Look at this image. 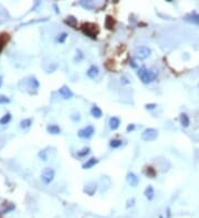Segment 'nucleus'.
Wrapping results in <instances>:
<instances>
[{
	"label": "nucleus",
	"instance_id": "nucleus-1",
	"mask_svg": "<svg viewBox=\"0 0 199 218\" xmlns=\"http://www.w3.org/2000/svg\"><path fill=\"white\" fill-rule=\"evenodd\" d=\"M137 76L139 77V79L143 82L144 84H149L153 80H155L156 78V73H154L153 71H148L145 67H142L137 72Z\"/></svg>",
	"mask_w": 199,
	"mask_h": 218
},
{
	"label": "nucleus",
	"instance_id": "nucleus-2",
	"mask_svg": "<svg viewBox=\"0 0 199 218\" xmlns=\"http://www.w3.org/2000/svg\"><path fill=\"white\" fill-rule=\"evenodd\" d=\"M157 135H158V131L156 129H153V128H148V129H145L142 133V139L144 141H147V142H151V141H154L155 139L157 138Z\"/></svg>",
	"mask_w": 199,
	"mask_h": 218
},
{
	"label": "nucleus",
	"instance_id": "nucleus-3",
	"mask_svg": "<svg viewBox=\"0 0 199 218\" xmlns=\"http://www.w3.org/2000/svg\"><path fill=\"white\" fill-rule=\"evenodd\" d=\"M54 174H56V172H54L53 169L46 168L43 170L42 174H41V180L43 181L44 184H50L53 181V178H54Z\"/></svg>",
	"mask_w": 199,
	"mask_h": 218
},
{
	"label": "nucleus",
	"instance_id": "nucleus-4",
	"mask_svg": "<svg viewBox=\"0 0 199 218\" xmlns=\"http://www.w3.org/2000/svg\"><path fill=\"white\" fill-rule=\"evenodd\" d=\"M97 27L94 24H91V23H84L82 25V31L85 33L86 35H88L90 38L92 39H96V33H97Z\"/></svg>",
	"mask_w": 199,
	"mask_h": 218
},
{
	"label": "nucleus",
	"instance_id": "nucleus-5",
	"mask_svg": "<svg viewBox=\"0 0 199 218\" xmlns=\"http://www.w3.org/2000/svg\"><path fill=\"white\" fill-rule=\"evenodd\" d=\"M134 54H135L136 58L145 60V58H147L151 55V49L147 48V46H138V48L135 49Z\"/></svg>",
	"mask_w": 199,
	"mask_h": 218
},
{
	"label": "nucleus",
	"instance_id": "nucleus-6",
	"mask_svg": "<svg viewBox=\"0 0 199 218\" xmlns=\"http://www.w3.org/2000/svg\"><path fill=\"white\" fill-rule=\"evenodd\" d=\"M94 131H95V130H94L93 126H86L85 128L79 130L78 135L80 137V138L88 139V138H90V137H92V135H93Z\"/></svg>",
	"mask_w": 199,
	"mask_h": 218
},
{
	"label": "nucleus",
	"instance_id": "nucleus-7",
	"mask_svg": "<svg viewBox=\"0 0 199 218\" xmlns=\"http://www.w3.org/2000/svg\"><path fill=\"white\" fill-rule=\"evenodd\" d=\"M126 181H127V183H129L131 186H133V187L137 186V185H138V183H139L138 177H137V176L135 175L133 172H129V173H127V175H126Z\"/></svg>",
	"mask_w": 199,
	"mask_h": 218
},
{
	"label": "nucleus",
	"instance_id": "nucleus-8",
	"mask_svg": "<svg viewBox=\"0 0 199 218\" xmlns=\"http://www.w3.org/2000/svg\"><path fill=\"white\" fill-rule=\"evenodd\" d=\"M59 93L62 96L64 99H71L73 97V93L71 92V89L68 87V86H62V87L59 89Z\"/></svg>",
	"mask_w": 199,
	"mask_h": 218
},
{
	"label": "nucleus",
	"instance_id": "nucleus-9",
	"mask_svg": "<svg viewBox=\"0 0 199 218\" xmlns=\"http://www.w3.org/2000/svg\"><path fill=\"white\" fill-rule=\"evenodd\" d=\"M86 75L91 78V79H95L98 76V67L96 65L90 66V68H88V72H86Z\"/></svg>",
	"mask_w": 199,
	"mask_h": 218
},
{
	"label": "nucleus",
	"instance_id": "nucleus-10",
	"mask_svg": "<svg viewBox=\"0 0 199 218\" xmlns=\"http://www.w3.org/2000/svg\"><path fill=\"white\" fill-rule=\"evenodd\" d=\"M185 21L189 23H194V24H199V15L198 13H192L185 17Z\"/></svg>",
	"mask_w": 199,
	"mask_h": 218
},
{
	"label": "nucleus",
	"instance_id": "nucleus-11",
	"mask_svg": "<svg viewBox=\"0 0 199 218\" xmlns=\"http://www.w3.org/2000/svg\"><path fill=\"white\" fill-rule=\"evenodd\" d=\"M108 125H110V128L112 130H116L120 127V125H121V120L117 117H112L110 119V121H108Z\"/></svg>",
	"mask_w": 199,
	"mask_h": 218
},
{
	"label": "nucleus",
	"instance_id": "nucleus-12",
	"mask_svg": "<svg viewBox=\"0 0 199 218\" xmlns=\"http://www.w3.org/2000/svg\"><path fill=\"white\" fill-rule=\"evenodd\" d=\"M28 86H29V88H30V89L37 90L39 88L38 79H37L35 77H33V76H31V77L29 78V80H28Z\"/></svg>",
	"mask_w": 199,
	"mask_h": 218
},
{
	"label": "nucleus",
	"instance_id": "nucleus-13",
	"mask_svg": "<svg viewBox=\"0 0 199 218\" xmlns=\"http://www.w3.org/2000/svg\"><path fill=\"white\" fill-rule=\"evenodd\" d=\"M47 131H48L50 135H59L61 132V129L58 125H49L47 127Z\"/></svg>",
	"mask_w": 199,
	"mask_h": 218
},
{
	"label": "nucleus",
	"instance_id": "nucleus-14",
	"mask_svg": "<svg viewBox=\"0 0 199 218\" xmlns=\"http://www.w3.org/2000/svg\"><path fill=\"white\" fill-rule=\"evenodd\" d=\"M8 41H9V34L8 33H1L0 34V52L5 48V45L7 44Z\"/></svg>",
	"mask_w": 199,
	"mask_h": 218
},
{
	"label": "nucleus",
	"instance_id": "nucleus-15",
	"mask_svg": "<svg viewBox=\"0 0 199 218\" xmlns=\"http://www.w3.org/2000/svg\"><path fill=\"white\" fill-rule=\"evenodd\" d=\"M144 195H145V197L148 199V201H152L154 197V195H155V193H154V188L153 186L148 185L146 187V190H145V192H144Z\"/></svg>",
	"mask_w": 199,
	"mask_h": 218
},
{
	"label": "nucleus",
	"instance_id": "nucleus-16",
	"mask_svg": "<svg viewBox=\"0 0 199 218\" xmlns=\"http://www.w3.org/2000/svg\"><path fill=\"white\" fill-rule=\"evenodd\" d=\"M95 190H96V184H94V183H90L84 188V192H85L86 194H88L90 196L93 195V194L95 193Z\"/></svg>",
	"mask_w": 199,
	"mask_h": 218
},
{
	"label": "nucleus",
	"instance_id": "nucleus-17",
	"mask_svg": "<svg viewBox=\"0 0 199 218\" xmlns=\"http://www.w3.org/2000/svg\"><path fill=\"white\" fill-rule=\"evenodd\" d=\"M98 161H97V159H95V158H92V159H90V160H88L85 163H84L83 165H82V168L83 169H85V170H88V169H91V168H93L94 165H95L96 163H97Z\"/></svg>",
	"mask_w": 199,
	"mask_h": 218
},
{
	"label": "nucleus",
	"instance_id": "nucleus-18",
	"mask_svg": "<svg viewBox=\"0 0 199 218\" xmlns=\"http://www.w3.org/2000/svg\"><path fill=\"white\" fill-rule=\"evenodd\" d=\"M91 115L93 116L94 118H101L102 117V110L100 109V108L97 107V106H93V107L91 108Z\"/></svg>",
	"mask_w": 199,
	"mask_h": 218
},
{
	"label": "nucleus",
	"instance_id": "nucleus-19",
	"mask_svg": "<svg viewBox=\"0 0 199 218\" xmlns=\"http://www.w3.org/2000/svg\"><path fill=\"white\" fill-rule=\"evenodd\" d=\"M180 123H182V126L185 127V128H187L189 126V123H190L188 116H187L186 113H182V115H180Z\"/></svg>",
	"mask_w": 199,
	"mask_h": 218
},
{
	"label": "nucleus",
	"instance_id": "nucleus-20",
	"mask_svg": "<svg viewBox=\"0 0 199 218\" xmlns=\"http://www.w3.org/2000/svg\"><path fill=\"white\" fill-rule=\"evenodd\" d=\"M31 123H32V120H31V119H23V120L20 122V128L21 129H28L31 126Z\"/></svg>",
	"mask_w": 199,
	"mask_h": 218
},
{
	"label": "nucleus",
	"instance_id": "nucleus-21",
	"mask_svg": "<svg viewBox=\"0 0 199 218\" xmlns=\"http://www.w3.org/2000/svg\"><path fill=\"white\" fill-rule=\"evenodd\" d=\"M10 120H11V115L8 113H6L2 118H0V125H7Z\"/></svg>",
	"mask_w": 199,
	"mask_h": 218
},
{
	"label": "nucleus",
	"instance_id": "nucleus-22",
	"mask_svg": "<svg viewBox=\"0 0 199 218\" xmlns=\"http://www.w3.org/2000/svg\"><path fill=\"white\" fill-rule=\"evenodd\" d=\"M110 145H111V148H120L122 145V140H117V139H114V140H111L110 141Z\"/></svg>",
	"mask_w": 199,
	"mask_h": 218
},
{
	"label": "nucleus",
	"instance_id": "nucleus-23",
	"mask_svg": "<svg viewBox=\"0 0 199 218\" xmlns=\"http://www.w3.org/2000/svg\"><path fill=\"white\" fill-rule=\"evenodd\" d=\"M88 153H90V148H84L81 151H79L78 156H85L86 154H88Z\"/></svg>",
	"mask_w": 199,
	"mask_h": 218
},
{
	"label": "nucleus",
	"instance_id": "nucleus-24",
	"mask_svg": "<svg viewBox=\"0 0 199 218\" xmlns=\"http://www.w3.org/2000/svg\"><path fill=\"white\" fill-rule=\"evenodd\" d=\"M66 38H68V34H66V32L61 33V34H59V36H58V42L63 43L64 41L66 40Z\"/></svg>",
	"mask_w": 199,
	"mask_h": 218
},
{
	"label": "nucleus",
	"instance_id": "nucleus-25",
	"mask_svg": "<svg viewBox=\"0 0 199 218\" xmlns=\"http://www.w3.org/2000/svg\"><path fill=\"white\" fill-rule=\"evenodd\" d=\"M9 101H10L9 97H7V96H5V95H0V105H1V104H8Z\"/></svg>",
	"mask_w": 199,
	"mask_h": 218
},
{
	"label": "nucleus",
	"instance_id": "nucleus-26",
	"mask_svg": "<svg viewBox=\"0 0 199 218\" xmlns=\"http://www.w3.org/2000/svg\"><path fill=\"white\" fill-rule=\"evenodd\" d=\"M12 209H15V205H13V204H10V206H9V207H7V206H6V207L3 208L2 211H1V213H2V214H6V213H8V212L12 211Z\"/></svg>",
	"mask_w": 199,
	"mask_h": 218
},
{
	"label": "nucleus",
	"instance_id": "nucleus-27",
	"mask_svg": "<svg viewBox=\"0 0 199 218\" xmlns=\"http://www.w3.org/2000/svg\"><path fill=\"white\" fill-rule=\"evenodd\" d=\"M39 156L42 159L43 161H47L48 160V156H47V151L46 150H42L39 152Z\"/></svg>",
	"mask_w": 199,
	"mask_h": 218
},
{
	"label": "nucleus",
	"instance_id": "nucleus-28",
	"mask_svg": "<svg viewBox=\"0 0 199 218\" xmlns=\"http://www.w3.org/2000/svg\"><path fill=\"white\" fill-rule=\"evenodd\" d=\"M147 175H149L151 177H154V176H155V171L152 168H148L147 169Z\"/></svg>",
	"mask_w": 199,
	"mask_h": 218
},
{
	"label": "nucleus",
	"instance_id": "nucleus-29",
	"mask_svg": "<svg viewBox=\"0 0 199 218\" xmlns=\"http://www.w3.org/2000/svg\"><path fill=\"white\" fill-rule=\"evenodd\" d=\"M134 203H135V199H134V198H131V199L127 201V205H126V207H131V206L134 205Z\"/></svg>",
	"mask_w": 199,
	"mask_h": 218
},
{
	"label": "nucleus",
	"instance_id": "nucleus-30",
	"mask_svg": "<svg viewBox=\"0 0 199 218\" xmlns=\"http://www.w3.org/2000/svg\"><path fill=\"white\" fill-rule=\"evenodd\" d=\"M145 107H146V109H149V110H151V109H154L155 107H157V105L156 104H148V105H146Z\"/></svg>",
	"mask_w": 199,
	"mask_h": 218
},
{
	"label": "nucleus",
	"instance_id": "nucleus-31",
	"mask_svg": "<svg viewBox=\"0 0 199 218\" xmlns=\"http://www.w3.org/2000/svg\"><path fill=\"white\" fill-rule=\"evenodd\" d=\"M134 128H135V126H134V125H129V127L126 128V130H127V132H129V131L134 130Z\"/></svg>",
	"mask_w": 199,
	"mask_h": 218
},
{
	"label": "nucleus",
	"instance_id": "nucleus-32",
	"mask_svg": "<svg viewBox=\"0 0 199 218\" xmlns=\"http://www.w3.org/2000/svg\"><path fill=\"white\" fill-rule=\"evenodd\" d=\"M2 85V76H0V87Z\"/></svg>",
	"mask_w": 199,
	"mask_h": 218
},
{
	"label": "nucleus",
	"instance_id": "nucleus-33",
	"mask_svg": "<svg viewBox=\"0 0 199 218\" xmlns=\"http://www.w3.org/2000/svg\"><path fill=\"white\" fill-rule=\"evenodd\" d=\"M159 218H163V217H161V216H159Z\"/></svg>",
	"mask_w": 199,
	"mask_h": 218
},
{
	"label": "nucleus",
	"instance_id": "nucleus-34",
	"mask_svg": "<svg viewBox=\"0 0 199 218\" xmlns=\"http://www.w3.org/2000/svg\"><path fill=\"white\" fill-rule=\"evenodd\" d=\"M198 86H199V85H198Z\"/></svg>",
	"mask_w": 199,
	"mask_h": 218
}]
</instances>
